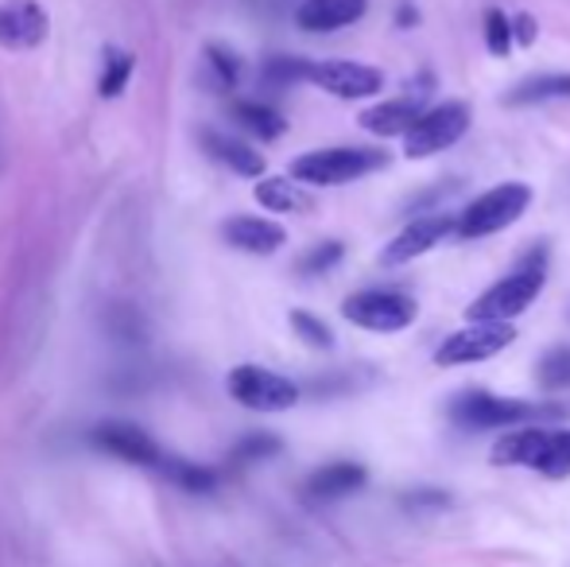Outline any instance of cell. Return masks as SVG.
<instances>
[{"instance_id":"obj_1","label":"cell","mask_w":570,"mask_h":567,"mask_svg":"<svg viewBox=\"0 0 570 567\" xmlns=\"http://www.w3.org/2000/svg\"><path fill=\"white\" fill-rule=\"evenodd\" d=\"M543 261H548V253L532 250L520 261L517 273H509L504 281L485 287V292L465 307V319H470V323H509V319L524 315V311L540 300L543 284H548V265H543Z\"/></svg>"},{"instance_id":"obj_2","label":"cell","mask_w":570,"mask_h":567,"mask_svg":"<svg viewBox=\"0 0 570 567\" xmlns=\"http://www.w3.org/2000/svg\"><path fill=\"white\" fill-rule=\"evenodd\" d=\"M540 417H559V409H543L532 401H517V397H493L485 389H465L451 401V420L458 428H512V424H528V420Z\"/></svg>"},{"instance_id":"obj_3","label":"cell","mask_w":570,"mask_h":567,"mask_svg":"<svg viewBox=\"0 0 570 567\" xmlns=\"http://www.w3.org/2000/svg\"><path fill=\"white\" fill-rule=\"evenodd\" d=\"M389 156L376 148H315L292 164V179L311 187H342L368 172H381Z\"/></svg>"},{"instance_id":"obj_4","label":"cell","mask_w":570,"mask_h":567,"mask_svg":"<svg viewBox=\"0 0 570 567\" xmlns=\"http://www.w3.org/2000/svg\"><path fill=\"white\" fill-rule=\"evenodd\" d=\"M532 206V187L528 183H497L493 190L478 195L462 214H458V234L462 237H485L497 229L512 226L520 214Z\"/></svg>"},{"instance_id":"obj_5","label":"cell","mask_w":570,"mask_h":567,"mask_svg":"<svg viewBox=\"0 0 570 567\" xmlns=\"http://www.w3.org/2000/svg\"><path fill=\"white\" fill-rule=\"evenodd\" d=\"M226 389L233 401L253 412H287L299 404V385L264 370V365H237V370H229Z\"/></svg>"},{"instance_id":"obj_6","label":"cell","mask_w":570,"mask_h":567,"mask_svg":"<svg viewBox=\"0 0 570 567\" xmlns=\"http://www.w3.org/2000/svg\"><path fill=\"white\" fill-rule=\"evenodd\" d=\"M342 315L353 326H365V331H404L415 323V300L404 292H389V287H368V292H353L342 303Z\"/></svg>"},{"instance_id":"obj_7","label":"cell","mask_w":570,"mask_h":567,"mask_svg":"<svg viewBox=\"0 0 570 567\" xmlns=\"http://www.w3.org/2000/svg\"><path fill=\"white\" fill-rule=\"evenodd\" d=\"M465 129H470V109H465L462 101H443V106L428 109V114L415 121V129L404 137L407 159H428V156H435V151L451 148V144L465 137Z\"/></svg>"},{"instance_id":"obj_8","label":"cell","mask_w":570,"mask_h":567,"mask_svg":"<svg viewBox=\"0 0 570 567\" xmlns=\"http://www.w3.org/2000/svg\"><path fill=\"white\" fill-rule=\"evenodd\" d=\"M517 331L509 323H470L465 331H454L451 339H443V346L435 350L439 365H470L485 362V358L501 354L504 346H512Z\"/></svg>"},{"instance_id":"obj_9","label":"cell","mask_w":570,"mask_h":567,"mask_svg":"<svg viewBox=\"0 0 570 567\" xmlns=\"http://www.w3.org/2000/svg\"><path fill=\"white\" fill-rule=\"evenodd\" d=\"M94 447H101L106 454H117V459L132 462V467H164V454H159V443L148 436L140 424H128V420H106L90 431Z\"/></svg>"},{"instance_id":"obj_10","label":"cell","mask_w":570,"mask_h":567,"mask_svg":"<svg viewBox=\"0 0 570 567\" xmlns=\"http://www.w3.org/2000/svg\"><path fill=\"white\" fill-rule=\"evenodd\" d=\"M307 82H315L318 90L334 94V98H373V94H381L384 75L376 67L331 59V62H311Z\"/></svg>"},{"instance_id":"obj_11","label":"cell","mask_w":570,"mask_h":567,"mask_svg":"<svg viewBox=\"0 0 570 567\" xmlns=\"http://www.w3.org/2000/svg\"><path fill=\"white\" fill-rule=\"evenodd\" d=\"M47 28H51V20L36 0H4L0 4V43L12 51L39 47L47 39Z\"/></svg>"},{"instance_id":"obj_12","label":"cell","mask_w":570,"mask_h":567,"mask_svg":"<svg viewBox=\"0 0 570 567\" xmlns=\"http://www.w3.org/2000/svg\"><path fill=\"white\" fill-rule=\"evenodd\" d=\"M451 229H458V218H451V214H443V211L423 214V218H415L412 226L384 250V265H404V261H412V257H423V253L435 250Z\"/></svg>"},{"instance_id":"obj_13","label":"cell","mask_w":570,"mask_h":567,"mask_svg":"<svg viewBox=\"0 0 570 567\" xmlns=\"http://www.w3.org/2000/svg\"><path fill=\"white\" fill-rule=\"evenodd\" d=\"M222 237L240 253H253V257H272L279 245L287 242V229L279 222L253 218V214H237L222 226Z\"/></svg>"},{"instance_id":"obj_14","label":"cell","mask_w":570,"mask_h":567,"mask_svg":"<svg viewBox=\"0 0 570 567\" xmlns=\"http://www.w3.org/2000/svg\"><path fill=\"white\" fill-rule=\"evenodd\" d=\"M365 16V0H303L295 8V23L303 31H338V28H350Z\"/></svg>"},{"instance_id":"obj_15","label":"cell","mask_w":570,"mask_h":567,"mask_svg":"<svg viewBox=\"0 0 570 567\" xmlns=\"http://www.w3.org/2000/svg\"><path fill=\"white\" fill-rule=\"evenodd\" d=\"M365 478L368 475L361 462H326V467H318L315 475L307 478L303 493H307L311 501H338V498L357 493L361 486H365Z\"/></svg>"},{"instance_id":"obj_16","label":"cell","mask_w":570,"mask_h":567,"mask_svg":"<svg viewBox=\"0 0 570 567\" xmlns=\"http://www.w3.org/2000/svg\"><path fill=\"white\" fill-rule=\"evenodd\" d=\"M420 117H423L420 98H396V101H381V106L365 109V114H361V129L373 133V137H407Z\"/></svg>"},{"instance_id":"obj_17","label":"cell","mask_w":570,"mask_h":567,"mask_svg":"<svg viewBox=\"0 0 570 567\" xmlns=\"http://www.w3.org/2000/svg\"><path fill=\"white\" fill-rule=\"evenodd\" d=\"M548 436H551V428H540V424L504 431V436L493 443V462L497 467H532L535 470L543 447H548Z\"/></svg>"},{"instance_id":"obj_18","label":"cell","mask_w":570,"mask_h":567,"mask_svg":"<svg viewBox=\"0 0 570 567\" xmlns=\"http://www.w3.org/2000/svg\"><path fill=\"white\" fill-rule=\"evenodd\" d=\"M203 148L210 151V156L218 159V164H226L229 172L248 175V179H261V175H264V156H261V151L248 148L245 140L226 137V133L206 129V133H203Z\"/></svg>"},{"instance_id":"obj_19","label":"cell","mask_w":570,"mask_h":567,"mask_svg":"<svg viewBox=\"0 0 570 567\" xmlns=\"http://www.w3.org/2000/svg\"><path fill=\"white\" fill-rule=\"evenodd\" d=\"M256 203L272 214H295V211H311V195L299 183L284 179V175H268V179L256 183Z\"/></svg>"},{"instance_id":"obj_20","label":"cell","mask_w":570,"mask_h":567,"mask_svg":"<svg viewBox=\"0 0 570 567\" xmlns=\"http://www.w3.org/2000/svg\"><path fill=\"white\" fill-rule=\"evenodd\" d=\"M570 98V75H535L504 94V106H543V101Z\"/></svg>"},{"instance_id":"obj_21","label":"cell","mask_w":570,"mask_h":567,"mask_svg":"<svg viewBox=\"0 0 570 567\" xmlns=\"http://www.w3.org/2000/svg\"><path fill=\"white\" fill-rule=\"evenodd\" d=\"M233 117L240 121V129H248L261 140H276L287 133L284 114L272 109V106H264V101H237V106H233Z\"/></svg>"},{"instance_id":"obj_22","label":"cell","mask_w":570,"mask_h":567,"mask_svg":"<svg viewBox=\"0 0 570 567\" xmlns=\"http://www.w3.org/2000/svg\"><path fill=\"white\" fill-rule=\"evenodd\" d=\"M261 78L272 90H284V86H295V82H303V78H311V62L295 59V55H268L261 67Z\"/></svg>"},{"instance_id":"obj_23","label":"cell","mask_w":570,"mask_h":567,"mask_svg":"<svg viewBox=\"0 0 570 567\" xmlns=\"http://www.w3.org/2000/svg\"><path fill=\"white\" fill-rule=\"evenodd\" d=\"M159 470H164L175 486H183V490H190V493H210L214 486H218V475H214L210 467H198V462H187V459H164Z\"/></svg>"},{"instance_id":"obj_24","label":"cell","mask_w":570,"mask_h":567,"mask_svg":"<svg viewBox=\"0 0 570 567\" xmlns=\"http://www.w3.org/2000/svg\"><path fill=\"white\" fill-rule=\"evenodd\" d=\"M543 478H567L570 475V428H551L548 447L535 462Z\"/></svg>"},{"instance_id":"obj_25","label":"cell","mask_w":570,"mask_h":567,"mask_svg":"<svg viewBox=\"0 0 570 567\" xmlns=\"http://www.w3.org/2000/svg\"><path fill=\"white\" fill-rule=\"evenodd\" d=\"M206 67H210L218 90H233V86L240 82V75H245V62H240L237 55H233L229 47H222V43L206 47Z\"/></svg>"},{"instance_id":"obj_26","label":"cell","mask_w":570,"mask_h":567,"mask_svg":"<svg viewBox=\"0 0 570 567\" xmlns=\"http://www.w3.org/2000/svg\"><path fill=\"white\" fill-rule=\"evenodd\" d=\"M535 381H540L548 393H559V389H570V346H556L543 354L540 370H535Z\"/></svg>"},{"instance_id":"obj_27","label":"cell","mask_w":570,"mask_h":567,"mask_svg":"<svg viewBox=\"0 0 570 567\" xmlns=\"http://www.w3.org/2000/svg\"><path fill=\"white\" fill-rule=\"evenodd\" d=\"M279 439L276 436H268V431H253V436H245L237 447H233V454L229 459L237 462V467H248V462H264V459H272V454H279Z\"/></svg>"},{"instance_id":"obj_28","label":"cell","mask_w":570,"mask_h":567,"mask_svg":"<svg viewBox=\"0 0 570 567\" xmlns=\"http://www.w3.org/2000/svg\"><path fill=\"white\" fill-rule=\"evenodd\" d=\"M132 67H136V59L128 51H109V59H106V75H101V98H117V94H125V86H128V78H132Z\"/></svg>"},{"instance_id":"obj_29","label":"cell","mask_w":570,"mask_h":567,"mask_svg":"<svg viewBox=\"0 0 570 567\" xmlns=\"http://www.w3.org/2000/svg\"><path fill=\"white\" fill-rule=\"evenodd\" d=\"M342 257H345L342 242H323V245H315V250L303 253V257L295 261V268H299L303 276H323V273H331Z\"/></svg>"},{"instance_id":"obj_30","label":"cell","mask_w":570,"mask_h":567,"mask_svg":"<svg viewBox=\"0 0 570 567\" xmlns=\"http://www.w3.org/2000/svg\"><path fill=\"white\" fill-rule=\"evenodd\" d=\"M292 326H295V334L307 342V346H315V350H331L334 346L331 326H326L323 319L311 315V311H292Z\"/></svg>"},{"instance_id":"obj_31","label":"cell","mask_w":570,"mask_h":567,"mask_svg":"<svg viewBox=\"0 0 570 567\" xmlns=\"http://www.w3.org/2000/svg\"><path fill=\"white\" fill-rule=\"evenodd\" d=\"M512 39H517V31H512V20L501 12V8H489V12H485V47L493 55H509Z\"/></svg>"},{"instance_id":"obj_32","label":"cell","mask_w":570,"mask_h":567,"mask_svg":"<svg viewBox=\"0 0 570 567\" xmlns=\"http://www.w3.org/2000/svg\"><path fill=\"white\" fill-rule=\"evenodd\" d=\"M404 506L407 509H446L451 506V493L446 490H407Z\"/></svg>"},{"instance_id":"obj_33","label":"cell","mask_w":570,"mask_h":567,"mask_svg":"<svg viewBox=\"0 0 570 567\" xmlns=\"http://www.w3.org/2000/svg\"><path fill=\"white\" fill-rule=\"evenodd\" d=\"M512 31H517L520 43H532V39H535V20H532V16H517V20H512Z\"/></svg>"},{"instance_id":"obj_34","label":"cell","mask_w":570,"mask_h":567,"mask_svg":"<svg viewBox=\"0 0 570 567\" xmlns=\"http://www.w3.org/2000/svg\"><path fill=\"white\" fill-rule=\"evenodd\" d=\"M396 23H400V28H412V23H420V12H415L412 4H400L396 8Z\"/></svg>"}]
</instances>
